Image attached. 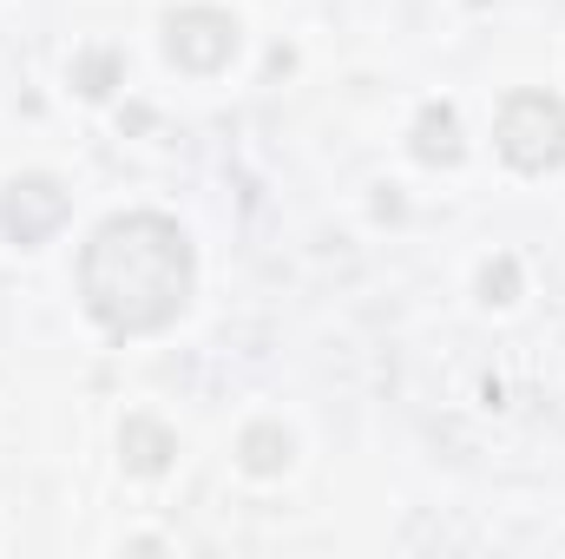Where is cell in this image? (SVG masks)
<instances>
[{"label":"cell","mask_w":565,"mask_h":559,"mask_svg":"<svg viewBox=\"0 0 565 559\" xmlns=\"http://www.w3.org/2000/svg\"><path fill=\"white\" fill-rule=\"evenodd\" d=\"M289 447H296V441L282 434L277 421H250L244 441H237V454H244L250 474H282V467H289Z\"/></svg>","instance_id":"52a82bcc"},{"label":"cell","mask_w":565,"mask_h":559,"mask_svg":"<svg viewBox=\"0 0 565 559\" xmlns=\"http://www.w3.org/2000/svg\"><path fill=\"white\" fill-rule=\"evenodd\" d=\"M493 139H500V158H507V165H520V171H553L565 158V99H553V93H513V99L500 106Z\"/></svg>","instance_id":"7a4b0ae2"},{"label":"cell","mask_w":565,"mask_h":559,"mask_svg":"<svg viewBox=\"0 0 565 559\" xmlns=\"http://www.w3.org/2000/svg\"><path fill=\"white\" fill-rule=\"evenodd\" d=\"M66 191H60V178H46V171H26V178H13L7 191H0V231L20 244V251H33V244H46L60 224H66Z\"/></svg>","instance_id":"277c9868"},{"label":"cell","mask_w":565,"mask_h":559,"mask_svg":"<svg viewBox=\"0 0 565 559\" xmlns=\"http://www.w3.org/2000/svg\"><path fill=\"white\" fill-rule=\"evenodd\" d=\"M415 158L422 165H454L460 158V119H454V106H422V119H415Z\"/></svg>","instance_id":"8992f818"},{"label":"cell","mask_w":565,"mask_h":559,"mask_svg":"<svg viewBox=\"0 0 565 559\" xmlns=\"http://www.w3.org/2000/svg\"><path fill=\"white\" fill-rule=\"evenodd\" d=\"M119 447H126V467H132V474H164L171 454H178V434L151 415H132L119 428Z\"/></svg>","instance_id":"5b68a950"},{"label":"cell","mask_w":565,"mask_h":559,"mask_svg":"<svg viewBox=\"0 0 565 559\" xmlns=\"http://www.w3.org/2000/svg\"><path fill=\"white\" fill-rule=\"evenodd\" d=\"M480 289H487V303H513V289H520V264H513V257L487 264V277H480Z\"/></svg>","instance_id":"9c48e42d"},{"label":"cell","mask_w":565,"mask_h":559,"mask_svg":"<svg viewBox=\"0 0 565 559\" xmlns=\"http://www.w3.org/2000/svg\"><path fill=\"white\" fill-rule=\"evenodd\" d=\"M164 53L184 66V73H217L231 66L237 53V20L224 7H178L164 20Z\"/></svg>","instance_id":"3957f363"},{"label":"cell","mask_w":565,"mask_h":559,"mask_svg":"<svg viewBox=\"0 0 565 559\" xmlns=\"http://www.w3.org/2000/svg\"><path fill=\"white\" fill-rule=\"evenodd\" d=\"M113 80H119V60H113V53H86V60L73 66V86H79L86 99H106Z\"/></svg>","instance_id":"ba28073f"},{"label":"cell","mask_w":565,"mask_h":559,"mask_svg":"<svg viewBox=\"0 0 565 559\" xmlns=\"http://www.w3.org/2000/svg\"><path fill=\"white\" fill-rule=\"evenodd\" d=\"M191 238L164 211H126L93 231L79 251V296L99 329L113 336H151L184 316L191 303Z\"/></svg>","instance_id":"6da1fadb"}]
</instances>
